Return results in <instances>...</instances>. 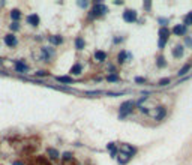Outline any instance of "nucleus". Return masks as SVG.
<instances>
[{
	"label": "nucleus",
	"mask_w": 192,
	"mask_h": 165,
	"mask_svg": "<svg viewBox=\"0 0 192 165\" xmlns=\"http://www.w3.org/2000/svg\"><path fill=\"white\" fill-rule=\"evenodd\" d=\"M63 165H78V164H77V161L72 158V159H66V161H63Z\"/></svg>",
	"instance_id": "obj_24"
},
{
	"label": "nucleus",
	"mask_w": 192,
	"mask_h": 165,
	"mask_svg": "<svg viewBox=\"0 0 192 165\" xmlns=\"http://www.w3.org/2000/svg\"><path fill=\"white\" fill-rule=\"evenodd\" d=\"M185 42H186V45H188V47H192V38L188 36V38L185 39Z\"/></svg>",
	"instance_id": "obj_30"
},
{
	"label": "nucleus",
	"mask_w": 192,
	"mask_h": 165,
	"mask_svg": "<svg viewBox=\"0 0 192 165\" xmlns=\"http://www.w3.org/2000/svg\"><path fill=\"white\" fill-rule=\"evenodd\" d=\"M11 30H12V32H17V30H20V24L14 21V23L11 24Z\"/></svg>",
	"instance_id": "obj_26"
},
{
	"label": "nucleus",
	"mask_w": 192,
	"mask_h": 165,
	"mask_svg": "<svg viewBox=\"0 0 192 165\" xmlns=\"http://www.w3.org/2000/svg\"><path fill=\"white\" fill-rule=\"evenodd\" d=\"M189 69H191V65H185V66H183L182 69H180V71H179V77H183V75H185V74H188L189 72Z\"/></svg>",
	"instance_id": "obj_23"
},
{
	"label": "nucleus",
	"mask_w": 192,
	"mask_h": 165,
	"mask_svg": "<svg viewBox=\"0 0 192 165\" xmlns=\"http://www.w3.org/2000/svg\"><path fill=\"white\" fill-rule=\"evenodd\" d=\"M44 75H47L45 71H38V72H36V77H44Z\"/></svg>",
	"instance_id": "obj_33"
},
{
	"label": "nucleus",
	"mask_w": 192,
	"mask_h": 165,
	"mask_svg": "<svg viewBox=\"0 0 192 165\" xmlns=\"http://www.w3.org/2000/svg\"><path fill=\"white\" fill-rule=\"evenodd\" d=\"M75 47H77L78 50H84V47H86L84 41H83L81 38H77V39H75Z\"/></svg>",
	"instance_id": "obj_20"
},
{
	"label": "nucleus",
	"mask_w": 192,
	"mask_h": 165,
	"mask_svg": "<svg viewBox=\"0 0 192 165\" xmlns=\"http://www.w3.org/2000/svg\"><path fill=\"white\" fill-rule=\"evenodd\" d=\"M183 26H192V11L189 12V14H186V17H185V23H183Z\"/></svg>",
	"instance_id": "obj_21"
},
{
	"label": "nucleus",
	"mask_w": 192,
	"mask_h": 165,
	"mask_svg": "<svg viewBox=\"0 0 192 165\" xmlns=\"http://www.w3.org/2000/svg\"><path fill=\"white\" fill-rule=\"evenodd\" d=\"M95 59L98 60V62H104V60L107 59V54L104 53V51L98 50V51H95Z\"/></svg>",
	"instance_id": "obj_15"
},
{
	"label": "nucleus",
	"mask_w": 192,
	"mask_h": 165,
	"mask_svg": "<svg viewBox=\"0 0 192 165\" xmlns=\"http://www.w3.org/2000/svg\"><path fill=\"white\" fill-rule=\"evenodd\" d=\"M107 149L111 152V158H114V156H117L119 150H117V146H116L114 143H108V144H107Z\"/></svg>",
	"instance_id": "obj_14"
},
{
	"label": "nucleus",
	"mask_w": 192,
	"mask_h": 165,
	"mask_svg": "<svg viewBox=\"0 0 192 165\" xmlns=\"http://www.w3.org/2000/svg\"><path fill=\"white\" fill-rule=\"evenodd\" d=\"M186 32H188V27L183 24H177V26H174V29H173V33L177 35V36H183V35H186Z\"/></svg>",
	"instance_id": "obj_6"
},
{
	"label": "nucleus",
	"mask_w": 192,
	"mask_h": 165,
	"mask_svg": "<svg viewBox=\"0 0 192 165\" xmlns=\"http://www.w3.org/2000/svg\"><path fill=\"white\" fill-rule=\"evenodd\" d=\"M165 116H167V110H165V107H158V108H156V114H155V119L156 120H158V122H161Z\"/></svg>",
	"instance_id": "obj_7"
},
{
	"label": "nucleus",
	"mask_w": 192,
	"mask_h": 165,
	"mask_svg": "<svg viewBox=\"0 0 192 165\" xmlns=\"http://www.w3.org/2000/svg\"><path fill=\"white\" fill-rule=\"evenodd\" d=\"M123 93H114V92H108V96H122Z\"/></svg>",
	"instance_id": "obj_31"
},
{
	"label": "nucleus",
	"mask_w": 192,
	"mask_h": 165,
	"mask_svg": "<svg viewBox=\"0 0 192 165\" xmlns=\"http://www.w3.org/2000/svg\"><path fill=\"white\" fill-rule=\"evenodd\" d=\"M15 69H17L18 72H27L30 68H29L27 65H24L23 62H17V63H15Z\"/></svg>",
	"instance_id": "obj_13"
},
{
	"label": "nucleus",
	"mask_w": 192,
	"mask_h": 165,
	"mask_svg": "<svg viewBox=\"0 0 192 165\" xmlns=\"http://www.w3.org/2000/svg\"><path fill=\"white\" fill-rule=\"evenodd\" d=\"M144 8H146L147 11H149L150 8H152V3H150V2H144Z\"/></svg>",
	"instance_id": "obj_32"
},
{
	"label": "nucleus",
	"mask_w": 192,
	"mask_h": 165,
	"mask_svg": "<svg viewBox=\"0 0 192 165\" xmlns=\"http://www.w3.org/2000/svg\"><path fill=\"white\" fill-rule=\"evenodd\" d=\"M11 18H12V21H15V23H18L20 21V18H21V11L20 9H12L11 11Z\"/></svg>",
	"instance_id": "obj_11"
},
{
	"label": "nucleus",
	"mask_w": 192,
	"mask_h": 165,
	"mask_svg": "<svg viewBox=\"0 0 192 165\" xmlns=\"http://www.w3.org/2000/svg\"><path fill=\"white\" fill-rule=\"evenodd\" d=\"M90 2H86V0H81V2H78L77 5H80V8H87V5H89Z\"/></svg>",
	"instance_id": "obj_27"
},
{
	"label": "nucleus",
	"mask_w": 192,
	"mask_h": 165,
	"mask_svg": "<svg viewBox=\"0 0 192 165\" xmlns=\"http://www.w3.org/2000/svg\"><path fill=\"white\" fill-rule=\"evenodd\" d=\"M168 38H170V30L167 27H161V30H159V44H158L159 48H164L165 47Z\"/></svg>",
	"instance_id": "obj_3"
},
{
	"label": "nucleus",
	"mask_w": 192,
	"mask_h": 165,
	"mask_svg": "<svg viewBox=\"0 0 192 165\" xmlns=\"http://www.w3.org/2000/svg\"><path fill=\"white\" fill-rule=\"evenodd\" d=\"M114 42H116V44H119V42H122V38H114Z\"/></svg>",
	"instance_id": "obj_37"
},
{
	"label": "nucleus",
	"mask_w": 192,
	"mask_h": 165,
	"mask_svg": "<svg viewBox=\"0 0 192 165\" xmlns=\"http://www.w3.org/2000/svg\"><path fill=\"white\" fill-rule=\"evenodd\" d=\"M12 165H24V164H23L21 161H14V164H12Z\"/></svg>",
	"instance_id": "obj_36"
},
{
	"label": "nucleus",
	"mask_w": 192,
	"mask_h": 165,
	"mask_svg": "<svg viewBox=\"0 0 192 165\" xmlns=\"http://www.w3.org/2000/svg\"><path fill=\"white\" fill-rule=\"evenodd\" d=\"M167 23H168V20H165V18L162 20V18H159V24H164V26H165Z\"/></svg>",
	"instance_id": "obj_34"
},
{
	"label": "nucleus",
	"mask_w": 192,
	"mask_h": 165,
	"mask_svg": "<svg viewBox=\"0 0 192 165\" xmlns=\"http://www.w3.org/2000/svg\"><path fill=\"white\" fill-rule=\"evenodd\" d=\"M183 53H185V48H183V45H180V44H177L176 47L173 48V56L176 57V59L183 57Z\"/></svg>",
	"instance_id": "obj_8"
},
{
	"label": "nucleus",
	"mask_w": 192,
	"mask_h": 165,
	"mask_svg": "<svg viewBox=\"0 0 192 165\" xmlns=\"http://www.w3.org/2000/svg\"><path fill=\"white\" fill-rule=\"evenodd\" d=\"M81 71H83V66H81L80 63H77V65L71 69V74H72V75H78V74H81Z\"/></svg>",
	"instance_id": "obj_17"
},
{
	"label": "nucleus",
	"mask_w": 192,
	"mask_h": 165,
	"mask_svg": "<svg viewBox=\"0 0 192 165\" xmlns=\"http://www.w3.org/2000/svg\"><path fill=\"white\" fill-rule=\"evenodd\" d=\"M63 159H65V161H66V159H72V153L65 152V153H63Z\"/></svg>",
	"instance_id": "obj_28"
},
{
	"label": "nucleus",
	"mask_w": 192,
	"mask_h": 165,
	"mask_svg": "<svg viewBox=\"0 0 192 165\" xmlns=\"http://www.w3.org/2000/svg\"><path fill=\"white\" fill-rule=\"evenodd\" d=\"M135 81H137V83H144L146 80H144V78H138V77H137V78H135Z\"/></svg>",
	"instance_id": "obj_35"
},
{
	"label": "nucleus",
	"mask_w": 192,
	"mask_h": 165,
	"mask_svg": "<svg viewBox=\"0 0 192 165\" xmlns=\"http://www.w3.org/2000/svg\"><path fill=\"white\" fill-rule=\"evenodd\" d=\"M120 80V78L116 75V74H110V75H107V81L108 83H117Z\"/></svg>",
	"instance_id": "obj_22"
},
{
	"label": "nucleus",
	"mask_w": 192,
	"mask_h": 165,
	"mask_svg": "<svg viewBox=\"0 0 192 165\" xmlns=\"http://www.w3.org/2000/svg\"><path fill=\"white\" fill-rule=\"evenodd\" d=\"M156 65H158V68H165V66H167V60H165V57L159 56L158 60H156Z\"/></svg>",
	"instance_id": "obj_18"
},
{
	"label": "nucleus",
	"mask_w": 192,
	"mask_h": 165,
	"mask_svg": "<svg viewBox=\"0 0 192 165\" xmlns=\"http://www.w3.org/2000/svg\"><path fill=\"white\" fill-rule=\"evenodd\" d=\"M3 41H5V44H6L8 47H15L17 44H18V39H17V38H15V35H12V33L6 35Z\"/></svg>",
	"instance_id": "obj_5"
},
{
	"label": "nucleus",
	"mask_w": 192,
	"mask_h": 165,
	"mask_svg": "<svg viewBox=\"0 0 192 165\" xmlns=\"http://www.w3.org/2000/svg\"><path fill=\"white\" fill-rule=\"evenodd\" d=\"M134 108H135V104H134L132 101L123 102V104H122V105H120V119H123L125 116L131 114V113L134 111Z\"/></svg>",
	"instance_id": "obj_1"
},
{
	"label": "nucleus",
	"mask_w": 192,
	"mask_h": 165,
	"mask_svg": "<svg viewBox=\"0 0 192 165\" xmlns=\"http://www.w3.org/2000/svg\"><path fill=\"white\" fill-rule=\"evenodd\" d=\"M56 80L59 81V83H65V84H71V83H74V80L71 77H56Z\"/></svg>",
	"instance_id": "obj_16"
},
{
	"label": "nucleus",
	"mask_w": 192,
	"mask_h": 165,
	"mask_svg": "<svg viewBox=\"0 0 192 165\" xmlns=\"http://www.w3.org/2000/svg\"><path fill=\"white\" fill-rule=\"evenodd\" d=\"M5 5V2H0V6H3Z\"/></svg>",
	"instance_id": "obj_38"
},
{
	"label": "nucleus",
	"mask_w": 192,
	"mask_h": 165,
	"mask_svg": "<svg viewBox=\"0 0 192 165\" xmlns=\"http://www.w3.org/2000/svg\"><path fill=\"white\" fill-rule=\"evenodd\" d=\"M48 153L53 156V158H59V152L56 149H48Z\"/></svg>",
	"instance_id": "obj_25"
},
{
	"label": "nucleus",
	"mask_w": 192,
	"mask_h": 165,
	"mask_svg": "<svg viewBox=\"0 0 192 165\" xmlns=\"http://www.w3.org/2000/svg\"><path fill=\"white\" fill-rule=\"evenodd\" d=\"M126 56H128V53H126V51H120V53H119V56H117V62L122 65V63H123L125 60H126Z\"/></svg>",
	"instance_id": "obj_19"
},
{
	"label": "nucleus",
	"mask_w": 192,
	"mask_h": 165,
	"mask_svg": "<svg viewBox=\"0 0 192 165\" xmlns=\"http://www.w3.org/2000/svg\"><path fill=\"white\" fill-rule=\"evenodd\" d=\"M107 12V8L104 6L101 2H96L95 5H93V8H92V12H90V15L93 17V18H96V17H102L104 14Z\"/></svg>",
	"instance_id": "obj_2"
},
{
	"label": "nucleus",
	"mask_w": 192,
	"mask_h": 165,
	"mask_svg": "<svg viewBox=\"0 0 192 165\" xmlns=\"http://www.w3.org/2000/svg\"><path fill=\"white\" fill-rule=\"evenodd\" d=\"M167 84H170V80H168V78H165V80H161V81H159V86H167Z\"/></svg>",
	"instance_id": "obj_29"
},
{
	"label": "nucleus",
	"mask_w": 192,
	"mask_h": 165,
	"mask_svg": "<svg viewBox=\"0 0 192 165\" xmlns=\"http://www.w3.org/2000/svg\"><path fill=\"white\" fill-rule=\"evenodd\" d=\"M32 162H29V165H51L50 161H47L45 158H42V156H39V158L36 159H30Z\"/></svg>",
	"instance_id": "obj_9"
},
{
	"label": "nucleus",
	"mask_w": 192,
	"mask_h": 165,
	"mask_svg": "<svg viewBox=\"0 0 192 165\" xmlns=\"http://www.w3.org/2000/svg\"><path fill=\"white\" fill-rule=\"evenodd\" d=\"M27 23H29L30 26H33V27H38V26H39V17H38L36 14H32V15H29Z\"/></svg>",
	"instance_id": "obj_10"
},
{
	"label": "nucleus",
	"mask_w": 192,
	"mask_h": 165,
	"mask_svg": "<svg viewBox=\"0 0 192 165\" xmlns=\"http://www.w3.org/2000/svg\"><path fill=\"white\" fill-rule=\"evenodd\" d=\"M50 42L53 45H60L63 42V36H60V35H54V36H50Z\"/></svg>",
	"instance_id": "obj_12"
},
{
	"label": "nucleus",
	"mask_w": 192,
	"mask_h": 165,
	"mask_svg": "<svg viewBox=\"0 0 192 165\" xmlns=\"http://www.w3.org/2000/svg\"><path fill=\"white\" fill-rule=\"evenodd\" d=\"M137 11H134V9H126L125 12H123V20L126 21V23H135L137 21Z\"/></svg>",
	"instance_id": "obj_4"
}]
</instances>
